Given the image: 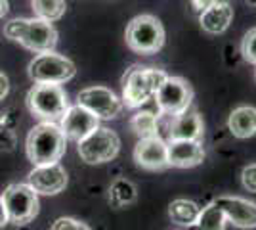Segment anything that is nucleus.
<instances>
[{
	"label": "nucleus",
	"instance_id": "nucleus-11",
	"mask_svg": "<svg viewBox=\"0 0 256 230\" xmlns=\"http://www.w3.org/2000/svg\"><path fill=\"white\" fill-rule=\"evenodd\" d=\"M98 127H100V119L78 104L69 106L64 113V117L60 119V129L64 132V136L67 140H73V142H80L84 136H88L92 131H96Z\"/></svg>",
	"mask_w": 256,
	"mask_h": 230
},
{
	"label": "nucleus",
	"instance_id": "nucleus-16",
	"mask_svg": "<svg viewBox=\"0 0 256 230\" xmlns=\"http://www.w3.org/2000/svg\"><path fill=\"white\" fill-rule=\"evenodd\" d=\"M204 125L195 108H188L180 115L170 117L166 127V140H203Z\"/></svg>",
	"mask_w": 256,
	"mask_h": 230
},
{
	"label": "nucleus",
	"instance_id": "nucleus-10",
	"mask_svg": "<svg viewBox=\"0 0 256 230\" xmlns=\"http://www.w3.org/2000/svg\"><path fill=\"white\" fill-rule=\"evenodd\" d=\"M76 104L82 106L90 113H94L98 119H117L122 113V100L107 87H86L78 92Z\"/></svg>",
	"mask_w": 256,
	"mask_h": 230
},
{
	"label": "nucleus",
	"instance_id": "nucleus-6",
	"mask_svg": "<svg viewBox=\"0 0 256 230\" xmlns=\"http://www.w3.org/2000/svg\"><path fill=\"white\" fill-rule=\"evenodd\" d=\"M76 152L88 165H100L113 161L120 152V138L115 131L107 127H98L80 142H76Z\"/></svg>",
	"mask_w": 256,
	"mask_h": 230
},
{
	"label": "nucleus",
	"instance_id": "nucleus-5",
	"mask_svg": "<svg viewBox=\"0 0 256 230\" xmlns=\"http://www.w3.org/2000/svg\"><path fill=\"white\" fill-rule=\"evenodd\" d=\"M27 108L40 121L56 123L64 117V113L69 108V98L62 85L36 83L27 92Z\"/></svg>",
	"mask_w": 256,
	"mask_h": 230
},
{
	"label": "nucleus",
	"instance_id": "nucleus-1",
	"mask_svg": "<svg viewBox=\"0 0 256 230\" xmlns=\"http://www.w3.org/2000/svg\"><path fill=\"white\" fill-rule=\"evenodd\" d=\"M25 150H27L29 161L34 167L60 163V159L64 157L67 150V138L64 136L58 123L40 121L27 134Z\"/></svg>",
	"mask_w": 256,
	"mask_h": 230
},
{
	"label": "nucleus",
	"instance_id": "nucleus-22",
	"mask_svg": "<svg viewBox=\"0 0 256 230\" xmlns=\"http://www.w3.org/2000/svg\"><path fill=\"white\" fill-rule=\"evenodd\" d=\"M226 224H228L226 215L212 201L210 205L201 209V213H199L192 230H226Z\"/></svg>",
	"mask_w": 256,
	"mask_h": 230
},
{
	"label": "nucleus",
	"instance_id": "nucleus-25",
	"mask_svg": "<svg viewBox=\"0 0 256 230\" xmlns=\"http://www.w3.org/2000/svg\"><path fill=\"white\" fill-rule=\"evenodd\" d=\"M52 230H90V226L73 217H60L54 220Z\"/></svg>",
	"mask_w": 256,
	"mask_h": 230
},
{
	"label": "nucleus",
	"instance_id": "nucleus-23",
	"mask_svg": "<svg viewBox=\"0 0 256 230\" xmlns=\"http://www.w3.org/2000/svg\"><path fill=\"white\" fill-rule=\"evenodd\" d=\"M31 8L34 18L54 23L64 18L67 4H65V0H32Z\"/></svg>",
	"mask_w": 256,
	"mask_h": 230
},
{
	"label": "nucleus",
	"instance_id": "nucleus-19",
	"mask_svg": "<svg viewBox=\"0 0 256 230\" xmlns=\"http://www.w3.org/2000/svg\"><path fill=\"white\" fill-rule=\"evenodd\" d=\"M199 213H201V207L193 199H186V197H178L168 205V217L172 219V222L186 228H192L195 224Z\"/></svg>",
	"mask_w": 256,
	"mask_h": 230
},
{
	"label": "nucleus",
	"instance_id": "nucleus-12",
	"mask_svg": "<svg viewBox=\"0 0 256 230\" xmlns=\"http://www.w3.org/2000/svg\"><path fill=\"white\" fill-rule=\"evenodd\" d=\"M27 184L42 196H56L60 192H64L67 186V171L60 163L52 165H38L34 167L29 176H27Z\"/></svg>",
	"mask_w": 256,
	"mask_h": 230
},
{
	"label": "nucleus",
	"instance_id": "nucleus-31",
	"mask_svg": "<svg viewBox=\"0 0 256 230\" xmlns=\"http://www.w3.org/2000/svg\"><path fill=\"white\" fill-rule=\"evenodd\" d=\"M246 2H248L250 6H254V8H256V0H246Z\"/></svg>",
	"mask_w": 256,
	"mask_h": 230
},
{
	"label": "nucleus",
	"instance_id": "nucleus-3",
	"mask_svg": "<svg viewBox=\"0 0 256 230\" xmlns=\"http://www.w3.org/2000/svg\"><path fill=\"white\" fill-rule=\"evenodd\" d=\"M166 73L157 67H144V66H130L124 71V75L120 79L122 85V106L128 110H138L144 104H148L157 88L162 85V81L166 79Z\"/></svg>",
	"mask_w": 256,
	"mask_h": 230
},
{
	"label": "nucleus",
	"instance_id": "nucleus-14",
	"mask_svg": "<svg viewBox=\"0 0 256 230\" xmlns=\"http://www.w3.org/2000/svg\"><path fill=\"white\" fill-rule=\"evenodd\" d=\"M134 161L146 171H164L168 169L166 140L160 136L140 138L134 148Z\"/></svg>",
	"mask_w": 256,
	"mask_h": 230
},
{
	"label": "nucleus",
	"instance_id": "nucleus-26",
	"mask_svg": "<svg viewBox=\"0 0 256 230\" xmlns=\"http://www.w3.org/2000/svg\"><path fill=\"white\" fill-rule=\"evenodd\" d=\"M241 184L246 192L256 194V163H248L241 171Z\"/></svg>",
	"mask_w": 256,
	"mask_h": 230
},
{
	"label": "nucleus",
	"instance_id": "nucleus-24",
	"mask_svg": "<svg viewBox=\"0 0 256 230\" xmlns=\"http://www.w3.org/2000/svg\"><path fill=\"white\" fill-rule=\"evenodd\" d=\"M241 54L245 58V62L256 66V27L248 29L241 41Z\"/></svg>",
	"mask_w": 256,
	"mask_h": 230
},
{
	"label": "nucleus",
	"instance_id": "nucleus-17",
	"mask_svg": "<svg viewBox=\"0 0 256 230\" xmlns=\"http://www.w3.org/2000/svg\"><path fill=\"white\" fill-rule=\"evenodd\" d=\"M232 22H234V8L226 0L214 2L212 6H208L206 10L199 14V25L208 35L226 33Z\"/></svg>",
	"mask_w": 256,
	"mask_h": 230
},
{
	"label": "nucleus",
	"instance_id": "nucleus-2",
	"mask_svg": "<svg viewBox=\"0 0 256 230\" xmlns=\"http://www.w3.org/2000/svg\"><path fill=\"white\" fill-rule=\"evenodd\" d=\"M4 35L20 43L23 48L31 50L34 54H44V52H54L58 44V31L50 22H44L38 18H16L6 23Z\"/></svg>",
	"mask_w": 256,
	"mask_h": 230
},
{
	"label": "nucleus",
	"instance_id": "nucleus-30",
	"mask_svg": "<svg viewBox=\"0 0 256 230\" xmlns=\"http://www.w3.org/2000/svg\"><path fill=\"white\" fill-rule=\"evenodd\" d=\"M8 10H10V6H8V0H0V20L8 14Z\"/></svg>",
	"mask_w": 256,
	"mask_h": 230
},
{
	"label": "nucleus",
	"instance_id": "nucleus-18",
	"mask_svg": "<svg viewBox=\"0 0 256 230\" xmlns=\"http://www.w3.org/2000/svg\"><path fill=\"white\" fill-rule=\"evenodd\" d=\"M228 129L235 138L245 140L256 134V108L254 106H239L228 117Z\"/></svg>",
	"mask_w": 256,
	"mask_h": 230
},
{
	"label": "nucleus",
	"instance_id": "nucleus-4",
	"mask_svg": "<svg viewBox=\"0 0 256 230\" xmlns=\"http://www.w3.org/2000/svg\"><path fill=\"white\" fill-rule=\"evenodd\" d=\"M164 39H166V33H164L162 23L159 18L151 14L136 16L126 25V31H124L126 46L132 52L142 56L157 54L164 46Z\"/></svg>",
	"mask_w": 256,
	"mask_h": 230
},
{
	"label": "nucleus",
	"instance_id": "nucleus-9",
	"mask_svg": "<svg viewBox=\"0 0 256 230\" xmlns=\"http://www.w3.org/2000/svg\"><path fill=\"white\" fill-rule=\"evenodd\" d=\"M0 197L8 211L10 222H16L18 226L29 224L38 215V194L29 184H10Z\"/></svg>",
	"mask_w": 256,
	"mask_h": 230
},
{
	"label": "nucleus",
	"instance_id": "nucleus-8",
	"mask_svg": "<svg viewBox=\"0 0 256 230\" xmlns=\"http://www.w3.org/2000/svg\"><path fill=\"white\" fill-rule=\"evenodd\" d=\"M193 96H195L193 88L186 79L168 75L157 88L153 98H155V106L159 113L174 117V115H180L188 108H192Z\"/></svg>",
	"mask_w": 256,
	"mask_h": 230
},
{
	"label": "nucleus",
	"instance_id": "nucleus-15",
	"mask_svg": "<svg viewBox=\"0 0 256 230\" xmlns=\"http://www.w3.org/2000/svg\"><path fill=\"white\" fill-rule=\"evenodd\" d=\"M204 148L201 140H166L168 167L192 169L204 161Z\"/></svg>",
	"mask_w": 256,
	"mask_h": 230
},
{
	"label": "nucleus",
	"instance_id": "nucleus-27",
	"mask_svg": "<svg viewBox=\"0 0 256 230\" xmlns=\"http://www.w3.org/2000/svg\"><path fill=\"white\" fill-rule=\"evenodd\" d=\"M190 2H192L193 10L201 14V12H204L206 8H208V6H212L214 2H218V0H190Z\"/></svg>",
	"mask_w": 256,
	"mask_h": 230
},
{
	"label": "nucleus",
	"instance_id": "nucleus-29",
	"mask_svg": "<svg viewBox=\"0 0 256 230\" xmlns=\"http://www.w3.org/2000/svg\"><path fill=\"white\" fill-rule=\"evenodd\" d=\"M8 222H10V219H8V211H6L4 201H2V197H0V230L4 228Z\"/></svg>",
	"mask_w": 256,
	"mask_h": 230
},
{
	"label": "nucleus",
	"instance_id": "nucleus-20",
	"mask_svg": "<svg viewBox=\"0 0 256 230\" xmlns=\"http://www.w3.org/2000/svg\"><path fill=\"white\" fill-rule=\"evenodd\" d=\"M130 129L138 138H151V136H160L159 134V115L150 110H142L132 115L130 119Z\"/></svg>",
	"mask_w": 256,
	"mask_h": 230
},
{
	"label": "nucleus",
	"instance_id": "nucleus-28",
	"mask_svg": "<svg viewBox=\"0 0 256 230\" xmlns=\"http://www.w3.org/2000/svg\"><path fill=\"white\" fill-rule=\"evenodd\" d=\"M8 92H10V81H8V77L0 71V102L8 96Z\"/></svg>",
	"mask_w": 256,
	"mask_h": 230
},
{
	"label": "nucleus",
	"instance_id": "nucleus-13",
	"mask_svg": "<svg viewBox=\"0 0 256 230\" xmlns=\"http://www.w3.org/2000/svg\"><path fill=\"white\" fill-rule=\"evenodd\" d=\"M214 203L237 228H256V203L241 196H218Z\"/></svg>",
	"mask_w": 256,
	"mask_h": 230
},
{
	"label": "nucleus",
	"instance_id": "nucleus-21",
	"mask_svg": "<svg viewBox=\"0 0 256 230\" xmlns=\"http://www.w3.org/2000/svg\"><path fill=\"white\" fill-rule=\"evenodd\" d=\"M138 199V188L126 178H117L109 188V203L113 207H128Z\"/></svg>",
	"mask_w": 256,
	"mask_h": 230
},
{
	"label": "nucleus",
	"instance_id": "nucleus-32",
	"mask_svg": "<svg viewBox=\"0 0 256 230\" xmlns=\"http://www.w3.org/2000/svg\"><path fill=\"white\" fill-rule=\"evenodd\" d=\"M254 77H256V71H254Z\"/></svg>",
	"mask_w": 256,
	"mask_h": 230
},
{
	"label": "nucleus",
	"instance_id": "nucleus-7",
	"mask_svg": "<svg viewBox=\"0 0 256 230\" xmlns=\"http://www.w3.org/2000/svg\"><path fill=\"white\" fill-rule=\"evenodd\" d=\"M27 73L34 83H50V85H62L71 81L76 75L75 64L56 52H44L34 56L29 64Z\"/></svg>",
	"mask_w": 256,
	"mask_h": 230
}]
</instances>
